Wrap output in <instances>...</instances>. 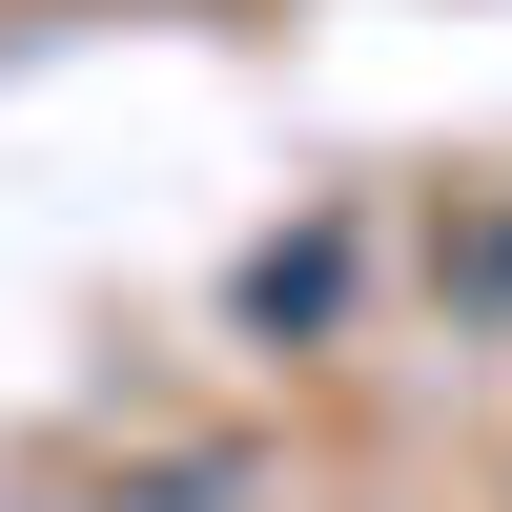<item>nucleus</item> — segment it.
Returning <instances> with one entry per match:
<instances>
[{
  "mask_svg": "<svg viewBox=\"0 0 512 512\" xmlns=\"http://www.w3.org/2000/svg\"><path fill=\"white\" fill-rule=\"evenodd\" d=\"M328 287H349V246H267V267H246V308H267V328H308Z\"/></svg>",
  "mask_w": 512,
  "mask_h": 512,
  "instance_id": "obj_1",
  "label": "nucleus"
}]
</instances>
